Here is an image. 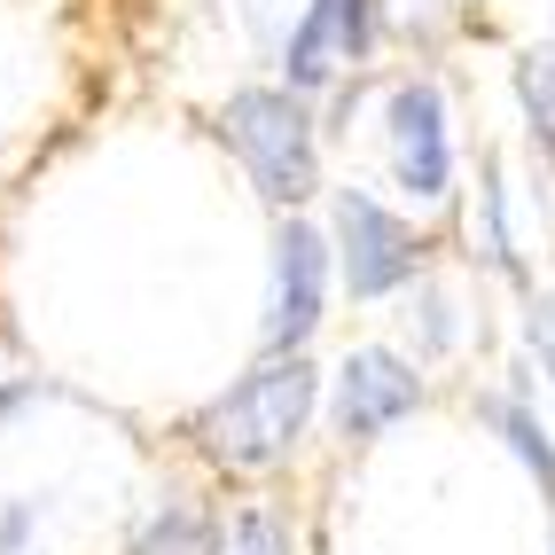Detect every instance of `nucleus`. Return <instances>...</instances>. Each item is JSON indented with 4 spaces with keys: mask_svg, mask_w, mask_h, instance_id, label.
I'll return each mask as SVG.
<instances>
[{
    "mask_svg": "<svg viewBox=\"0 0 555 555\" xmlns=\"http://www.w3.org/2000/svg\"><path fill=\"white\" fill-rule=\"evenodd\" d=\"M525 337H532V352L547 360V376H555V298H540V306H532V321H525Z\"/></svg>",
    "mask_w": 555,
    "mask_h": 555,
    "instance_id": "obj_12",
    "label": "nucleus"
},
{
    "mask_svg": "<svg viewBox=\"0 0 555 555\" xmlns=\"http://www.w3.org/2000/svg\"><path fill=\"white\" fill-rule=\"evenodd\" d=\"M337 250H345L352 298H391L399 282H415V258H423V243L406 235L376 196H360V189L337 196Z\"/></svg>",
    "mask_w": 555,
    "mask_h": 555,
    "instance_id": "obj_3",
    "label": "nucleus"
},
{
    "mask_svg": "<svg viewBox=\"0 0 555 555\" xmlns=\"http://www.w3.org/2000/svg\"><path fill=\"white\" fill-rule=\"evenodd\" d=\"M547 555H555V547H547Z\"/></svg>",
    "mask_w": 555,
    "mask_h": 555,
    "instance_id": "obj_14",
    "label": "nucleus"
},
{
    "mask_svg": "<svg viewBox=\"0 0 555 555\" xmlns=\"http://www.w3.org/2000/svg\"><path fill=\"white\" fill-rule=\"evenodd\" d=\"M486 415H493V430L516 447V462H525V469L540 477V501H555V447H547L540 415H532L525 399H486Z\"/></svg>",
    "mask_w": 555,
    "mask_h": 555,
    "instance_id": "obj_7",
    "label": "nucleus"
},
{
    "mask_svg": "<svg viewBox=\"0 0 555 555\" xmlns=\"http://www.w3.org/2000/svg\"><path fill=\"white\" fill-rule=\"evenodd\" d=\"M211 555H289V525L274 508H243V516H228V532L211 540Z\"/></svg>",
    "mask_w": 555,
    "mask_h": 555,
    "instance_id": "obj_10",
    "label": "nucleus"
},
{
    "mask_svg": "<svg viewBox=\"0 0 555 555\" xmlns=\"http://www.w3.org/2000/svg\"><path fill=\"white\" fill-rule=\"evenodd\" d=\"M321 289H328V243L306 219H282L274 235V298H267V352H298L321 328Z\"/></svg>",
    "mask_w": 555,
    "mask_h": 555,
    "instance_id": "obj_4",
    "label": "nucleus"
},
{
    "mask_svg": "<svg viewBox=\"0 0 555 555\" xmlns=\"http://www.w3.org/2000/svg\"><path fill=\"white\" fill-rule=\"evenodd\" d=\"M516 94H525L532 141H547V150H555V40H547V48H532L525 63H516Z\"/></svg>",
    "mask_w": 555,
    "mask_h": 555,
    "instance_id": "obj_8",
    "label": "nucleus"
},
{
    "mask_svg": "<svg viewBox=\"0 0 555 555\" xmlns=\"http://www.w3.org/2000/svg\"><path fill=\"white\" fill-rule=\"evenodd\" d=\"M31 399H40V391H31V384H9V391H0V423H9V415H24V406Z\"/></svg>",
    "mask_w": 555,
    "mask_h": 555,
    "instance_id": "obj_13",
    "label": "nucleus"
},
{
    "mask_svg": "<svg viewBox=\"0 0 555 555\" xmlns=\"http://www.w3.org/2000/svg\"><path fill=\"white\" fill-rule=\"evenodd\" d=\"M415 406H423V376L399 352L367 345L337 367V430L345 438H384L399 415H415Z\"/></svg>",
    "mask_w": 555,
    "mask_h": 555,
    "instance_id": "obj_6",
    "label": "nucleus"
},
{
    "mask_svg": "<svg viewBox=\"0 0 555 555\" xmlns=\"http://www.w3.org/2000/svg\"><path fill=\"white\" fill-rule=\"evenodd\" d=\"M204 540H211V532H204V516L172 501L165 516H150V525H141V540H133L126 555H204Z\"/></svg>",
    "mask_w": 555,
    "mask_h": 555,
    "instance_id": "obj_9",
    "label": "nucleus"
},
{
    "mask_svg": "<svg viewBox=\"0 0 555 555\" xmlns=\"http://www.w3.org/2000/svg\"><path fill=\"white\" fill-rule=\"evenodd\" d=\"M391 165H399V189L406 196H447L454 180V141H447V102H438L430 79H406L391 94Z\"/></svg>",
    "mask_w": 555,
    "mask_h": 555,
    "instance_id": "obj_5",
    "label": "nucleus"
},
{
    "mask_svg": "<svg viewBox=\"0 0 555 555\" xmlns=\"http://www.w3.org/2000/svg\"><path fill=\"white\" fill-rule=\"evenodd\" d=\"M219 141L243 157L250 189L267 204H306L313 196V118L282 87H243L219 109Z\"/></svg>",
    "mask_w": 555,
    "mask_h": 555,
    "instance_id": "obj_2",
    "label": "nucleus"
},
{
    "mask_svg": "<svg viewBox=\"0 0 555 555\" xmlns=\"http://www.w3.org/2000/svg\"><path fill=\"white\" fill-rule=\"evenodd\" d=\"M321 9H328V24H337L345 63H360V55H367V40H376V0H321Z\"/></svg>",
    "mask_w": 555,
    "mask_h": 555,
    "instance_id": "obj_11",
    "label": "nucleus"
},
{
    "mask_svg": "<svg viewBox=\"0 0 555 555\" xmlns=\"http://www.w3.org/2000/svg\"><path fill=\"white\" fill-rule=\"evenodd\" d=\"M306 415H313L306 352H267L235 391H219L196 415V447L211 462H228V469H274L289 447H298Z\"/></svg>",
    "mask_w": 555,
    "mask_h": 555,
    "instance_id": "obj_1",
    "label": "nucleus"
}]
</instances>
